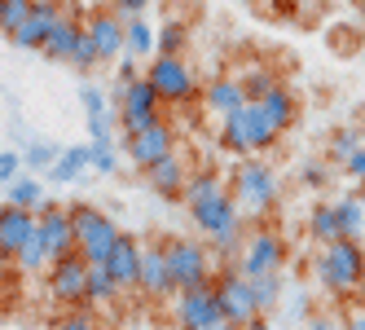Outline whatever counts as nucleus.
Returning a JSON list of instances; mask_svg holds the SVG:
<instances>
[{"instance_id": "obj_1", "label": "nucleus", "mask_w": 365, "mask_h": 330, "mask_svg": "<svg viewBox=\"0 0 365 330\" xmlns=\"http://www.w3.org/2000/svg\"><path fill=\"white\" fill-rule=\"evenodd\" d=\"M190 220H194V230L212 242V251H220V256H238V251H242V207H238V198H233L229 190L194 202Z\"/></svg>"}, {"instance_id": "obj_2", "label": "nucleus", "mask_w": 365, "mask_h": 330, "mask_svg": "<svg viewBox=\"0 0 365 330\" xmlns=\"http://www.w3.org/2000/svg\"><path fill=\"white\" fill-rule=\"evenodd\" d=\"M317 282L339 295V299H352L365 291V247L352 238H339L330 247H322L317 256Z\"/></svg>"}, {"instance_id": "obj_3", "label": "nucleus", "mask_w": 365, "mask_h": 330, "mask_svg": "<svg viewBox=\"0 0 365 330\" xmlns=\"http://www.w3.org/2000/svg\"><path fill=\"white\" fill-rule=\"evenodd\" d=\"M277 141H282V133L264 119V110H259L255 101H242V106L233 115H225V123H220V145L229 155H238V159L264 155V150H273Z\"/></svg>"}, {"instance_id": "obj_4", "label": "nucleus", "mask_w": 365, "mask_h": 330, "mask_svg": "<svg viewBox=\"0 0 365 330\" xmlns=\"http://www.w3.org/2000/svg\"><path fill=\"white\" fill-rule=\"evenodd\" d=\"M233 198H238V207H247V212H273L277 207V198H282V181H277V172L264 163V159H242L238 163V172H233V190H229Z\"/></svg>"}, {"instance_id": "obj_5", "label": "nucleus", "mask_w": 365, "mask_h": 330, "mask_svg": "<svg viewBox=\"0 0 365 330\" xmlns=\"http://www.w3.org/2000/svg\"><path fill=\"white\" fill-rule=\"evenodd\" d=\"M71 225H75V251L84 256V264H106L110 247L119 238L115 220L101 207H93V202H75V207H71Z\"/></svg>"}, {"instance_id": "obj_6", "label": "nucleus", "mask_w": 365, "mask_h": 330, "mask_svg": "<svg viewBox=\"0 0 365 330\" xmlns=\"http://www.w3.org/2000/svg\"><path fill=\"white\" fill-rule=\"evenodd\" d=\"M163 256H168V273H172V287L176 291L216 282L212 256H207V247L198 238H163Z\"/></svg>"}, {"instance_id": "obj_7", "label": "nucleus", "mask_w": 365, "mask_h": 330, "mask_svg": "<svg viewBox=\"0 0 365 330\" xmlns=\"http://www.w3.org/2000/svg\"><path fill=\"white\" fill-rule=\"evenodd\" d=\"M145 80L154 84V93H159L163 106H185V101L198 97V80L185 58H168V53H154L150 58V71Z\"/></svg>"}, {"instance_id": "obj_8", "label": "nucleus", "mask_w": 365, "mask_h": 330, "mask_svg": "<svg viewBox=\"0 0 365 330\" xmlns=\"http://www.w3.org/2000/svg\"><path fill=\"white\" fill-rule=\"evenodd\" d=\"M115 101H119V128H123V137H137V133L150 128V123L163 119V101H159V93H154V84L145 80V75L133 80L128 88H119Z\"/></svg>"}, {"instance_id": "obj_9", "label": "nucleus", "mask_w": 365, "mask_h": 330, "mask_svg": "<svg viewBox=\"0 0 365 330\" xmlns=\"http://www.w3.org/2000/svg\"><path fill=\"white\" fill-rule=\"evenodd\" d=\"M172 317H176L180 330H212L216 321H225L216 282L190 287V291H172Z\"/></svg>"}, {"instance_id": "obj_10", "label": "nucleus", "mask_w": 365, "mask_h": 330, "mask_svg": "<svg viewBox=\"0 0 365 330\" xmlns=\"http://www.w3.org/2000/svg\"><path fill=\"white\" fill-rule=\"evenodd\" d=\"M282 264H286V242H282L277 230L259 225V230H251L242 238V251H238L242 277H269V273H282Z\"/></svg>"}, {"instance_id": "obj_11", "label": "nucleus", "mask_w": 365, "mask_h": 330, "mask_svg": "<svg viewBox=\"0 0 365 330\" xmlns=\"http://www.w3.org/2000/svg\"><path fill=\"white\" fill-rule=\"evenodd\" d=\"M44 277H48V295H53V299L62 304V309H80V304H84L88 264H84V256H80V251H71V256L53 260Z\"/></svg>"}, {"instance_id": "obj_12", "label": "nucleus", "mask_w": 365, "mask_h": 330, "mask_svg": "<svg viewBox=\"0 0 365 330\" xmlns=\"http://www.w3.org/2000/svg\"><path fill=\"white\" fill-rule=\"evenodd\" d=\"M216 295H220V313H225V321H233V326L247 330V321L259 317L255 295H251V282L242 277V269H220V273H216Z\"/></svg>"}, {"instance_id": "obj_13", "label": "nucleus", "mask_w": 365, "mask_h": 330, "mask_svg": "<svg viewBox=\"0 0 365 330\" xmlns=\"http://www.w3.org/2000/svg\"><path fill=\"white\" fill-rule=\"evenodd\" d=\"M168 155H176V128H172L168 119L150 123V128L137 133V137H128V159H133L141 172L154 167L159 159H168Z\"/></svg>"}, {"instance_id": "obj_14", "label": "nucleus", "mask_w": 365, "mask_h": 330, "mask_svg": "<svg viewBox=\"0 0 365 330\" xmlns=\"http://www.w3.org/2000/svg\"><path fill=\"white\" fill-rule=\"evenodd\" d=\"M36 225H40V238L48 247V260H62L75 251V225H71V207H58V202H44L36 212Z\"/></svg>"}, {"instance_id": "obj_15", "label": "nucleus", "mask_w": 365, "mask_h": 330, "mask_svg": "<svg viewBox=\"0 0 365 330\" xmlns=\"http://www.w3.org/2000/svg\"><path fill=\"white\" fill-rule=\"evenodd\" d=\"M84 36L93 40V48H97L101 62L123 58V18H119L115 9H93V14L84 18Z\"/></svg>"}, {"instance_id": "obj_16", "label": "nucleus", "mask_w": 365, "mask_h": 330, "mask_svg": "<svg viewBox=\"0 0 365 330\" xmlns=\"http://www.w3.org/2000/svg\"><path fill=\"white\" fill-rule=\"evenodd\" d=\"M58 22H62V5H58V0H36L31 14H27V22H22L9 40H14V48H27V53H36V48H44L48 31H53Z\"/></svg>"}, {"instance_id": "obj_17", "label": "nucleus", "mask_w": 365, "mask_h": 330, "mask_svg": "<svg viewBox=\"0 0 365 330\" xmlns=\"http://www.w3.org/2000/svg\"><path fill=\"white\" fill-rule=\"evenodd\" d=\"M137 291L145 299H168L172 287V273H168V256H163V242H150L141 247V273H137Z\"/></svg>"}, {"instance_id": "obj_18", "label": "nucleus", "mask_w": 365, "mask_h": 330, "mask_svg": "<svg viewBox=\"0 0 365 330\" xmlns=\"http://www.w3.org/2000/svg\"><path fill=\"white\" fill-rule=\"evenodd\" d=\"M255 106L264 110V119L273 123L277 133H291V128H295V119H299V97L286 88L282 80H273L264 93H259V97H255Z\"/></svg>"}, {"instance_id": "obj_19", "label": "nucleus", "mask_w": 365, "mask_h": 330, "mask_svg": "<svg viewBox=\"0 0 365 330\" xmlns=\"http://www.w3.org/2000/svg\"><path fill=\"white\" fill-rule=\"evenodd\" d=\"M106 269L119 282V291H137V273H141V242L133 234H119L110 256H106Z\"/></svg>"}, {"instance_id": "obj_20", "label": "nucleus", "mask_w": 365, "mask_h": 330, "mask_svg": "<svg viewBox=\"0 0 365 330\" xmlns=\"http://www.w3.org/2000/svg\"><path fill=\"white\" fill-rule=\"evenodd\" d=\"M31 234H36V212L5 202V216H0V260H14Z\"/></svg>"}, {"instance_id": "obj_21", "label": "nucleus", "mask_w": 365, "mask_h": 330, "mask_svg": "<svg viewBox=\"0 0 365 330\" xmlns=\"http://www.w3.org/2000/svg\"><path fill=\"white\" fill-rule=\"evenodd\" d=\"M185 181H190V167H185V159L180 155H168V159H159L154 167H145V185L159 194V198H180V190H185Z\"/></svg>"}, {"instance_id": "obj_22", "label": "nucleus", "mask_w": 365, "mask_h": 330, "mask_svg": "<svg viewBox=\"0 0 365 330\" xmlns=\"http://www.w3.org/2000/svg\"><path fill=\"white\" fill-rule=\"evenodd\" d=\"M202 101H207V110L212 115H233L247 101V93H242V80H233V75H220V80H212L207 84V93H202Z\"/></svg>"}, {"instance_id": "obj_23", "label": "nucleus", "mask_w": 365, "mask_h": 330, "mask_svg": "<svg viewBox=\"0 0 365 330\" xmlns=\"http://www.w3.org/2000/svg\"><path fill=\"white\" fill-rule=\"evenodd\" d=\"M80 36H84V22L75 18V14H62V22L48 31V40H44L40 53L53 58V62H71V48H75V40H80Z\"/></svg>"}, {"instance_id": "obj_24", "label": "nucleus", "mask_w": 365, "mask_h": 330, "mask_svg": "<svg viewBox=\"0 0 365 330\" xmlns=\"http://www.w3.org/2000/svg\"><path fill=\"white\" fill-rule=\"evenodd\" d=\"M123 53L128 58H154V27L145 22V14L123 18Z\"/></svg>"}, {"instance_id": "obj_25", "label": "nucleus", "mask_w": 365, "mask_h": 330, "mask_svg": "<svg viewBox=\"0 0 365 330\" xmlns=\"http://www.w3.org/2000/svg\"><path fill=\"white\" fill-rule=\"evenodd\" d=\"M334 216H339V234H344V238H352V242L365 238V202L356 194L334 198Z\"/></svg>"}, {"instance_id": "obj_26", "label": "nucleus", "mask_w": 365, "mask_h": 330, "mask_svg": "<svg viewBox=\"0 0 365 330\" xmlns=\"http://www.w3.org/2000/svg\"><path fill=\"white\" fill-rule=\"evenodd\" d=\"M220 190H225V181H220L216 167H194L190 181H185V190H180V202H185V207H194V202L212 198V194H220Z\"/></svg>"}, {"instance_id": "obj_27", "label": "nucleus", "mask_w": 365, "mask_h": 330, "mask_svg": "<svg viewBox=\"0 0 365 330\" xmlns=\"http://www.w3.org/2000/svg\"><path fill=\"white\" fill-rule=\"evenodd\" d=\"M308 234L317 238V247H330V242H339V238H344V234H339L334 202H312V212H308Z\"/></svg>"}, {"instance_id": "obj_28", "label": "nucleus", "mask_w": 365, "mask_h": 330, "mask_svg": "<svg viewBox=\"0 0 365 330\" xmlns=\"http://www.w3.org/2000/svg\"><path fill=\"white\" fill-rule=\"evenodd\" d=\"M14 264H18V273H27V277H36V273H48V247H44V238H40V225H36V234L22 242V251L14 256Z\"/></svg>"}, {"instance_id": "obj_29", "label": "nucleus", "mask_w": 365, "mask_h": 330, "mask_svg": "<svg viewBox=\"0 0 365 330\" xmlns=\"http://www.w3.org/2000/svg\"><path fill=\"white\" fill-rule=\"evenodd\" d=\"M123 291H119V282L110 277V269L106 264H88V287H84V304H115Z\"/></svg>"}, {"instance_id": "obj_30", "label": "nucleus", "mask_w": 365, "mask_h": 330, "mask_svg": "<svg viewBox=\"0 0 365 330\" xmlns=\"http://www.w3.org/2000/svg\"><path fill=\"white\" fill-rule=\"evenodd\" d=\"M361 145H365V128H334V133H330V141H326V159L344 167Z\"/></svg>"}, {"instance_id": "obj_31", "label": "nucleus", "mask_w": 365, "mask_h": 330, "mask_svg": "<svg viewBox=\"0 0 365 330\" xmlns=\"http://www.w3.org/2000/svg\"><path fill=\"white\" fill-rule=\"evenodd\" d=\"M5 202H14V207H27V212H40L44 207V185L36 181V176H18V181H9V198Z\"/></svg>"}, {"instance_id": "obj_32", "label": "nucleus", "mask_w": 365, "mask_h": 330, "mask_svg": "<svg viewBox=\"0 0 365 330\" xmlns=\"http://www.w3.org/2000/svg\"><path fill=\"white\" fill-rule=\"evenodd\" d=\"M247 282H251V295H255V309L269 317L277 304H282V273H269V277H247Z\"/></svg>"}, {"instance_id": "obj_33", "label": "nucleus", "mask_w": 365, "mask_h": 330, "mask_svg": "<svg viewBox=\"0 0 365 330\" xmlns=\"http://www.w3.org/2000/svg\"><path fill=\"white\" fill-rule=\"evenodd\" d=\"M84 167H88V145H71L58 155V163L48 167V176H53V181H75Z\"/></svg>"}, {"instance_id": "obj_34", "label": "nucleus", "mask_w": 365, "mask_h": 330, "mask_svg": "<svg viewBox=\"0 0 365 330\" xmlns=\"http://www.w3.org/2000/svg\"><path fill=\"white\" fill-rule=\"evenodd\" d=\"M190 44V31L180 27V22H163L159 31H154V53H168V58H180Z\"/></svg>"}, {"instance_id": "obj_35", "label": "nucleus", "mask_w": 365, "mask_h": 330, "mask_svg": "<svg viewBox=\"0 0 365 330\" xmlns=\"http://www.w3.org/2000/svg\"><path fill=\"white\" fill-rule=\"evenodd\" d=\"M31 5H36V0H5V5H0V31L14 36V31L22 27V22H27Z\"/></svg>"}, {"instance_id": "obj_36", "label": "nucleus", "mask_w": 365, "mask_h": 330, "mask_svg": "<svg viewBox=\"0 0 365 330\" xmlns=\"http://www.w3.org/2000/svg\"><path fill=\"white\" fill-rule=\"evenodd\" d=\"M71 66H75V71H97V66H101V58H97V48H93L88 36L75 40V48H71Z\"/></svg>"}, {"instance_id": "obj_37", "label": "nucleus", "mask_w": 365, "mask_h": 330, "mask_svg": "<svg viewBox=\"0 0 365 330\" xmlns=\"http://www.w3.org/2000/svg\"><path fill=\"white\" fill-rule=\"evenodd\" d=\"M58 155H62L58 145H48V141H36V145L27 150V155H22V167H53V163H58Z\"/></svg>"}, {"instance_id": "obj_38", "label": "nucleus", "mask_w": 365, "mask_h": 330, "mask_svg": "<svg viewBox=\"0 0 365 330\" xmlns=\"http://www.w3.org/2000/svg\"><path fill=\"white\" fill-rule=\"evenodd\" d=\"M80 101H84V115H88V119H106V93H101V88H93V84H84V93H80Z\"/></svg>"}, {"instance_id": "obj_39", "label": "nucleus", "mask_w": 365, "mask_h": 330, "mask_svg": "<svg viewBox=\"0 0 365 330\" xmlns=\"http://www.w3.org/2000/svg\"><path fill=\"white\" fill-rule=\"evenodd\" d=\"M88 167L101 172V176H110L115 172V150L110 145H88Z\"/></svg>"}, {"instance_id": "obj_40", "label": "nucleus", "mask_w": 365, "mask_h": 330, "mask_svg": "<svg viewBox=\"0 0 365 330\" xmlns=\"http://www.w3.org/2000/svg\"><path fill=\"white\" fill-rule=\"evenodd\" d=\"M18 167H22V155H14V150H0V181H18Z\"/></svg>"}, {"instance_id": "obj_41", "label": "nucleus", "mask_w": 365, "mask_h": 330, "mask_svg": "<svg viewBox=\"0 0 365 330\" xmlns=\"http://www.w3.org/2000/svg\"><path fill=\"white\" fill-rule=\"evenodd\" d=\"M133 80H141V62L123 53V62H119V84H115V93H119V88H128Z\"/></svg>"}, {"instance_id": "obj_42", "label": "nucleus", "mask_w": 365, "mask_h": 330, "mask_svg": "<svg viewBox=\"0 0 365 330\" xmlns=\"http://www.w3.org/2000/svg\"><path fill=\"white\" fill-rule=\"evenodd\" d=\"M299 176H304V185H312V190H322V185L330 181V167H326V163H308V167H304Z\"/></svg>"}, {"instance_id": "obj_43", "label": "nucleus", "mask_w": 365, "mask_h": 330, "mask_svg": "<svg viewBox=\"0 0 365 330\" xmlns=\"http://www.w3.org/2000/svg\"><path fill=\"white\" fill-rule=\"evenodd\" d=\"M344 172L352 176V181H356V185H365V145L356 150V155H352L348 163H344Z\"/></svg>"}, {"instance_id": "obj_44", "label": "nucleus", "mask_w": 365, "mask_h": 330, "mask_svg": "<svg viewBox=\"0 0 365 330\" xmlns=\"http://www.w3.org/2000/svg\"><path fill=\"white\" fill-rule=\"evenodd\" d=\"M145 9H150V0H115L119 18H133V14H145Z\"/></svg>"}, {"instance_id": "obj_45", "label": "nucleus", "mask_w": 365, "mask_h": 330, "mask_svg": "<svg viewBox=\"0 0 365 330\" xmlns=\"http://www.w3.org/2000/svg\"><path fill=\"white\" fill-rule=\"evenodd\" d=\"M62 330H93V326H88V317H84V313H75V317H66V321H62Z\"/></svg>"}, {"instance_id": "obj_46", "label": "nucleus", "mask_w": 365, "mask_h": 330, "mask_svg": "<svg viewBox=\"0 0 365 330\" xmlns=\"http://www.w3.org/2000/svg\"><path fill=\"white\" fill-rule=\"evenodd\" d=\"M247 330H277V326H273V321H269V317H264V313H259V317H255V321H247Z\"/></svg>"}, {"instance_id": "obj_47", "label": "nucleus", "mask_w": 365, "mask_h": 330, "mask_svg": "<svg viewBox=\"0 0 365 330\" xmlns=\"http://www.w3.org/2000/svg\"><path fill=\"white\" fill-rule=\"evenodd\" d=\"M308 330H334L330 317H308Z\"/></svg>"}, {"instance_id": "obj_48", "label": "nucleus", "mask_w": 365, "mask_h": 330, "mask_svg": "<svg viewBox=\"0 0 365 330\" xmlns=\"http://www.w3.org/2000/svg\"><path fill=\"white\" fill-rule=\"evenodd\" d=\"M344 330H365V313H352V317H348V326H344Z\"/></svg>"}, {"instance_id": "obj_49", "label": "nucleus", "mask_w": 365, "mask_h": 330, "mask_svg": "<svg viewBox=\"0 0 365 330\" xmlns=\"http://www.w3.org/2000/svg\"><path fill=\"white\" fill-rule=\"evenodd\" d=\"M212 330H242V326H233V321H216Z\"/></svg>"}, {"instance_id": "obj_50", "label": "nucleus", "mask_w": 365, "mask_h": 330, "mask_svg": "<svg viewBox=\"0 0 365 330\" xmlns=\"http://www.w3.org/2000/svg\"><path fill=\"white\" fill-rule=\"evenodd\" d=\"M356 198H361V202H365V185H361V190H356Z\"/></svg>"}, {"instance_id": "obj_51", "label": "nucleus", "mask_w": 365, "mask_h": 330, "mask_svg": "<svg viewBox=\"0 0 365 330\" xmlns=\"http://www.w3.org/2000/svg\"><path fill=\"white\" fill-rule=\"evenodd\" d=\"M58 5H75V0H58Z\"/></svg>"}, {"instance_id": "obj_52", "label": "nucleus", "mask_w": 365, "mask_h": 330, "mask_svg": "<svg viewBox=\"0 0 365 330\" xmlns=\"http://www.w3.org/2000/svg\"><path fill=\"white\" fill-rule=\"evenodd\" d=\"M0 216H5V202H0Z\"/></svg>"}, {"instance_id": "obj_53", "label": "nucleus", "mask_w": 365, "mask_h": 330, "mask_svg": "<svg viewBox=\"0 0 365 330\" xmlns=\"http://www.w3.org/2000/svg\"><path fill=\"white\" fill-rule=\"evenodd\" d=\"M361 247H365V238H361Z\"/></svg>"}, {"instance_id": "obj_54", "label": "nucleus", "mask_w": 365, "mask_h": 330, "mask_svg": "<svg viewBox=\"0 0 365 330\" xmlns=\"http://www.w3.org/2000/svg\"><path fill=\"white\" fill-rule=\"evenodd\" d=\"M0 5H5V0H0Z\"/></svg>"}]
</instances>
